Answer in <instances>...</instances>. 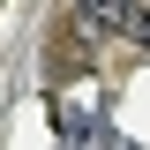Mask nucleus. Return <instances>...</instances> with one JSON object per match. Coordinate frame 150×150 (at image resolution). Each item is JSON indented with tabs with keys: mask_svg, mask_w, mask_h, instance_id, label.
<instances>
[{
	"mask_svg": "<svg viewBox=\"0 0 150 150\" xmlns=\"http://www.w3.org/2000/svg\"><path fill=\"white\" fill-rule=\"evenodd\" d=\"M75 15L90 30H135V0H75Z\"/></svg>",
	"mask_w": 150,
	"mask_h": 150,
	"instance_id": "obj_1",
	"label": "nucleus"
},
{
	"mask_svg": "<svg viewBox=\"0 0 150 150\" xmlns=\"http://www.w3.org/2000/svg\"><path fill=\"white\" fill-rule=\"evenodd\" d=\"M128 38H143V45H150V15H135V30H128Z\"/></svg>",
	"mask_w": 150,
	"mask_h": 150,
	"instance_id": "obj_2",
	"label": "nucleus"
}]
</instances>
